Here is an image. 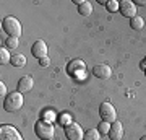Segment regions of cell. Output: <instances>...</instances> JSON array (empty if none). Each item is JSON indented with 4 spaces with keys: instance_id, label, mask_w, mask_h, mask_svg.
Returning a JSON list of instances; mask_svg holds the SVG:
<instances>
[{
    "instance_id": "obj_8",
    "label": "cell",
    "mask_w": 146,
    "mask_h": 140,
    "mask_svg": "<svg viewBox=\"0 0 146 140\" xmlns=\"http://www.w3.org/2000/svg\"><path fill=\"white\" fill-rule=\"evenodd\" d=\"M31 54L36 59H39V60L44 59V57H47V44L42 41V39H37L31 47Z\"/></svg>"
},
{
    "instance_id": "obj_14",
    "label": "cell",
    "mask_w": 146,
    "mask_h": 140,
    "mask_svg": "<svg viewBox=\"0 0 146 140\" xmlns=\"http://www.w3.org/2000/svg\"><path fill=\"white\" fill-rule=\"evenodd\" d=\"M15 67H25V64H26V57L23 56V54H15V56H11V62Z\"/></svg>"
},
{
    "instance_id": "obj_24",
    "label": "cell",
    "mask_w": 146,
    "mask_h": 140,
    "mask_svg": "<svg viewBox=\"0 0 146 140\" xmlns=\"http://www.w3.org/2000/svg\"><path fill=\"white\" fill-rule=\"evenodd\" d=\"M141 68L146 70V56H145V59H143V62H141Z\"/></svg>"
},
{
    "instance_id": "obj_12",
    "label": "cell",
    "mask_w": 146,
    "mask_h": 140,
    "mask_svg": "<svg viewBox=\"0 0 146 140\" xmlns=\"http://www.w3.org/2000/svg\"><path fill=\"white\" fill-rule=\"evenodd\" d=\"M84 67H86V65H84L83 60H73V62L68 65V72L73 73L75 77H80V75L83 77L84 75Z\"/></svg>"
},
{
    "instance_id": "obj_19",
    "label": "cell",
    "mask_w": 146,
    "mask_h": 140,
    "mask_svg": "<svg viewBox=\"0 0 146 140\" xmlns=\"http://www.w3.org/2000/svg\"><path fill=\"white\" fill-rule=\"evenodd\" d=\"M119 2L117 0H109L107 3H106V8H107V11H110V13H115V11H119Z\"/></svg>"
},
{
    "instance_id": "obj_26",
    "label": "cell",
    "mask_w": 146,
    "mask_h": 140,
    "mask_svg": "<svg viewBox=\"0 0 146 140\" xmlns=\"http://www.w3.org/2000/svg\"><path fill=\"white\" fill-rule=\"evenodd\" d=\"M145 75H146V70H145Z\"/></svg>"
},
{
    "instance_id": "obj_25",
    "label": "cell",
    "mask_w": 146,
    "mask_h": 140,
    "mask_svg": "<svg viewBox=\"0 0 146 140\" xmlns=\"http://www.w3.org/2000/svg\"><path fill=\"white\" fill-rule=\"evenodd\" d=\"M140 140H146V135H143V137H141V139Z\"/></svg>"
},
{
    "instance_id": "obj_3",
    "label": "cell",
    "mask_w": 146,
    "mask_h": 140,
    "mask_svg": "<svg viewBox=\"0 0 146 140\" xmlns=\"http://www.w3.org/2000/svg\"><path fill=\"white\" fill-rule=\"evenodd\" d=\"M34 132H36V135L41 140H52L55 129H54V125L50 122L41 119V121H37L36 125H34Z\"/></svg>"
},
{
    "instance_id": "obj_15",
    "label": "cell",
    "mask_w": 146,
    "mask_h": 140,
    "mask_svg": "<svg viewBox=\"0 0 146 140\" xmlns=\"http://www.w3.org/2000/svg\"><path fill=\"white\" fill-rule=\"evenodd\" d=\"M101 139V132L98 129H89L84 132L83 140H99Z\"/></svg>"
},
{
    "instance_id": "obj_20",
    "label": "cell",
    "mask_w": 146,
    "mask_h": 140,
    "mask_svg": "<svg viewBox=\"0 0 146 140\" xmlns=\"http://www.w3.org/2000/svg\"><path fill=\"white\" fill-rule=\"evenodd\" d=\"M109 129H110V124L109 122H106V121H102V122H101L99 124V132L101 134H109Z\"/></svg>"
},
{
    "instance_id": "obj_9",
    "label": "cell",
    "mask_w": 146,
    "mask_h": 140,
    "mask_svg": "<svg viewBox=\"0 0 146 140\" xmlns=\"http://www.w3.org/2000/svg\"><path fill=\"white\" fill-rule=\"evenodd\" d=\"M93 75L101 78V80H107L112 75V70H110V67L107 64H96L93 67Z\"/></svg>"
},
{
    "instance_id": "obj_11",
    "label": "cell",
    "mask_w": 146,
    "mask_h": 140,
    "mask_svg": "<svg viewBox=\"0 0 146 140\" xmlns=\"http://www.w3.org/2000/svg\"><path fill=\"white\" fill-rule=\"evenodd\" d=\"M33 86H34V80H33L31 75H25V77H21L18 80V91L20 93H26Z\"/></svg>"
},
{
    "instance_id": "obj_22",
    "label": "cell",
    "mask_w": 146,
    "mask_h": 140,
    "mask_svg": "<svg viewBox=\"0 0 146 140\" xmlns=\"http://www.w3.org/2000/svg\"><path fill=\"white\" fill-rule=\"evenodd\" d=\"M0 94H2V98H3V94H7V86L3 82H0Z\"/></svg>"
},
{
    "instance_id": "obj_2",
    "label": "cell",
    "mask_w": 146,
    "mask_h": 140,
    "mask_svg": "<svg viewBox=\"0 0 146 140\" xmlns=\"http://www.w3.org/2000/svg\"><path fill=\"white\" fill-rule=\"evenodd\" d=\"M2 29L10 38H20L21 36V23L15 16H7L2 21Z\"/></svg>"
},
{
    "instance_id": "obj_18",
    "label": "cell",
    "mask_w": 146,
    "mask_h": 140,
    "mask_svg": "<svg viewBox=\"0 0 146 140\" xmlns=\"http://www.w3.org/2000/svg\"><path fill=\"white\" fill-rule=\"evenodd\" d=\"M11 62V56H10V52H8V49H0V64L3 65V64H8Z\"/></svg>"
},
{
    "instance_id": "obj_23",
    "label": "cell",
    "mask_w": 146,
    "mask_h": 140,
    "mask_svg": "<svg viewBox=\"0 0 146 140\" xmlns=\"http://www.w3.org/2000/svg\"><path fill=\"white\" fill-rule=\"evenodd\" d=\"M135 5H143V7H146V0H136Z\"/></svg>"
},
{
    "instance_id": "obj_10",
    "label": "cell",
    "mask_w": 146,
    "mask_h": 140,
    "mask_svg": "<svg viewBox=\"0 0 146 140\" xmlns=\"http://www.w3.org/2000/svg\"><path fill=\"white\" fill-rule=\"evenodd\" d=\"M107 135H109L110 140H122V137H123V125H122V122H120V121L112 122Z\"/></svg>"
},
{
    "instance_id": "obj_4",
    "label": "cell",
    "mask_w": 146,
    "mask_h": 140,
    "mask_svg": "<svg viewBox=\"0 0 146 140\" xmlns=\"http://www.w3.org/2000/svg\"><path fill=\"white\" fill-rule=\"evenodd\" d=\"M99 116H101V119L106 121V122H109V124H112V122H115V121H117L115 108L109 103V101L101 103V106H99Z\"/></svg>"
},
{
    "instance_id": "obj_1",
    "label": "cell",
    "mask_w": 146,
    "mask_h": 140,
    "mask_svg": "<svg viewBox=\"0 0 146 140\" xmlns=\"http://www.w3.org/2000/svg\"><path fill=\"white\" fill-rule=\"evenodd\" d=\"M23 101H25V99H23V93L13 91V93H10L5 99H3V109H5L7 113H15V111L21 109Z\"/></svg>"
},
{
    "instance_id": "obj_21",
    "label": "cell",
    "mask_w": 146,
    "mask_h": 140,
    "mask_svg": "<svg viewBox=\"0 0 146 140\" xmlns=\"http://www.w3.org/2000/svg\"><path fill=\"white\" fill-rule=\"evenodd\" d=\"M39 64H41V67H47V65L50 64V60H49V57H44V59L39 60Z\"/></svg>"
},
{
    "instance_id": "obj_16",
    "label": "cell",
    "mask_w": 146,
    "mask_h": 140,
    "mask_svg": "<svg viewBox=\"0 0 146 140\" xmlns=\"http://www.w3.org/2000/svg\"><path fill=\"white\" fill-rule=\"evenodd\" d=\"M130 26L133 29H136V31H140V29H143V26H145V20L141 16H135V18L130 20Z\"/></svg>"
},
{
    "instance_id": "obj_17",
    "label": "cell",
    "mask_w": 146,
    "mask_h": 140,
    "mask_svg": "<svg viewBox=\"0 0 146 140\" xmlns=\"http://www.w3.org/2000/svg\"><path fill=\"white\" fill-rule=\"evenodd\" d=\"M18 46H20V42H18V38H7L5 39V47L8 49V51H15V49H18Z\"/></svg>"
},
{
    "instance_id": "obj_13",
    "label": "cell",
    "mask_w": 146,
    "mask_h": 140,
    "mask_svg": "<svg viewBox=\"0 0 146 140\" xmlns=\"http://www.w3.org/2000/svg\"><path fill=\"white\" fill-rule=\"evenodd\" d=\"M78 11H80V15L81 16H89L91 13H93V5H91V2H86V0L80 2Z\"/></svg>"
},
{
    "instance_id": "obj_5",
    "label": "cell",
    "mask_w": 146,
    "mask_h": 140,
    "mask_svg": "<svg viewBox=\"0 0 146 140\" xmlns=\"http://www.w3.org/2000/svg\"><path fill=\"white\" fill-rule=\"evenodd\" d=\"M0 140H23V137L16 127L3 124L0 127Z\"/></svg>"
},
{
    "instance_id": "obj_7",
    "label": "cell",
    "mask_w": 146,
    "mask_h": 140,
    "mask_svg": "<svg viewBox=\"0 0 146 140\" xmlns=\"http://www.w3.org/2000/svg\"><path fill=\"white\" fill-rule=\"evenodd\" d=\"M119 10L122 15L130 18V20L136 16V5H135V2H131V0H122L119 5Z\"/></svg>"
},
{
    "instance_id": "obj_6",
    "label": "cell",
    "mask_w": 146,
    "mask_h": 140,
    "mask_svg": "<svg viewBox=\"0 0 146 140\" xmlns=\"http://www.w3.org/2000/svg\"><path fill=\"white\" fill-rule=\"evenodd\" d=\"M65 135H67L68 140H83V127L76 122H70V124L65 125Z\"/></svg>"
}]
</instances>
